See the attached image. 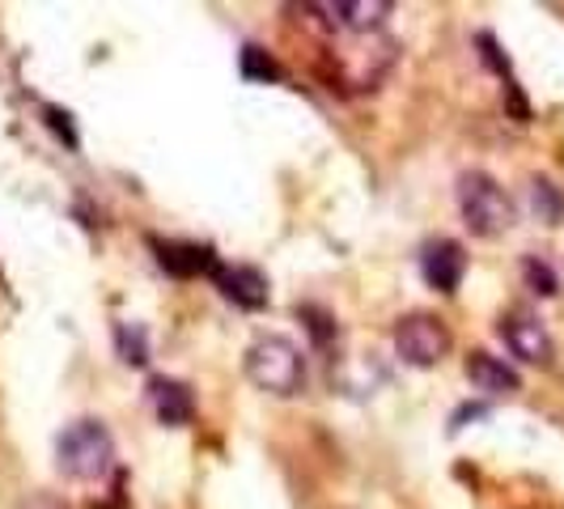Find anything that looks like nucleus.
<instances>
[{"label":"nucleus","instance_id":"1","mask_svg":"<svg viewBox=\"0 0 564 509\" xmlns=\"http://www.w3.org/2000/svg\"><path fill=\"white\" fill-rule=\"evenodd\" d=\"M247 378L268 396H293L306 378L302 348L284 336H259L247 348Z\"/></svg>","mask_w":564,"mask_h":509},{"label":"nucleus","instance_id":"2","mask_svg":"<svg viewBox=\"0 0 564 509\" xmlns=\"http://www.w3.org/2000/svg\"><path fill=\"white\" fill-rule=\"evenodd\" d=\"M458 208L476 238H497L513 221V204H509L506 187L484 170H467L458 178Z\"/></svg>","mask_w":564,"mask_h":509},{"label":"nucleus","instance_id":"3","mask_svg":"<svg viewBox=\"0 0 564 509\" xmlns=\"http://www.w3.org/2000/svg\"><path fill=\"white\" fill-rule=\"evenodd\" d=\"M56 454L59 472H68L73 480H102L111 472L115 442L102 421H77L59 433Z\"/></svg>","mask_w":564,"mask_h":509},{"label":"nucleus","instance_id":"4","mask_svg":"<svg viewBox=\"0 0 564 509\" xmlns=\"http://www.w3.org/2000/svg\"><path fill=\"white\" fill-rule=\"evenodd\" d=\"M451 327L437 318V314H403L395 323V353L416 369L437 366L446 353H451Z\"/></svg>","mask_w":564,"mask_h":509},{"label":"nucleus","instance_id":"5","mask_svg":"<svg viewBox=\"0 0 564 509\" xmlns=\"http://www.w3.org/2000/svg\"><path fill=\"white\" fill-rule=\"evenodd\" d=\"M497 332L506 339V348L518 357V361H527V366H552V357H556V344H552V332L543 327V318L535 311H506L501 314V323H497Z\"/></svg>","mask_w":564,"mask_h":509},{"label":"nucleus","instance_id":"6","mask_svg":"<svg viewBox=\"0 0 564 509\" xmlns=\"http://www.w3.org/2000/svg\"><path fill=\"white\" fill-rule=\"evenodd\" d=\"M149 247L158 254V263L166 268L170 277H178V281H196V277H217L221 272L213 247H199V242H162V238H153Z\"/></svg>","mask_w":564,"mask_h":509},{"label":"nucleus","instance_id":"7","mask_svg":"<svg viewBox=\"0 0 564 509\" xmlns=\"http://www.w3.org/2000/svg\"><path fill=\"white\" fill-rule=\"evenodd\" d=\"M306 9H311V13H323L327 26L357 30V34L378 30L391 13H395L391 0H336V4H306Z\"/></svg>","mask_w":564,"mask_h":509},{"label":"nucleus","instance_id":"8","mask_svg":"<svg viewBox=\"0 0 564 509\" xmlns=\"http://www.w3.org/2000/svg\"><path fill=\"white\" fill-rule=\"evenodd\" d=\"M421 272H424V281H429V289L454 293V289L463 284V272H467V251H463L454 238H437V242L424 247Z\"/></svg>","mask_w":564,"mask_h":509},{"label":"nucleus","instance_id":"9","mask_svg":"<svg viewBox=\"0 0 564 509\" xmlns=\"http://www.w3.org/2000/svg\"><path fill=\"white\" fill-rule=\"evenodd\" d=\"M217 289H221V297L234 302L238 311H263L268 306V277L259 272V268H247V263H234V268H221L217 277Z\"/></svg>","mask_w":564,"mask_h":509},{"label":"nucleus","instance_id":"10","mask_svg":"<svg viewBox=\"0 0 564 509\" xmlns=\"http://www.w3.org/2000/svg\"><path fill=\"white\" fill-rule=\"evenodd\" d=\"M149 399H153V408H158V421L162 424H192L196 416V396H192V387L187 382H178V378H153L149 382Z\"/></svg>","mask_w":564,"mask_h":509},{"label":"nucleus","instance_id":"11","mask_svg":"<svg viewBox=\"0 0 564 509\" xmlns=\"http://www.w3.org/2000/svg\"><path fill=\"white\" fill-rule=\"evenodd\" d=\"M467 378H471V387L484 391V396H509V391H518V369L506 366L492 353H484V348H476L467 357Z\"/></svg>","mask_w":564,"mask_h":509},{"label":"nucleus","instance_id":"12","mask_svg":"<svg viewBox=\"0 0 564 509\" xmlns=\"http://www.w3.org/2000/svg\"><path fill=\"white\" fill-rule=\"evenodd\" d=\"M531 208H535V217L543 226H561V217H564L561 187L547 183V178H535V183H531Z\"/></svg>","mask_w":564,"mask_h":509},{"label":"nucleus","instance_id":"13","mask_svg":"<svg viewBox=\"0 0 564 509\" xmlns=\"http://www.w3.org/2000/svg\"><path fill=\"white\" fill-rule=\"evenodd\" d=\"M115 339H119V353H123L128 366H144V361H149V336H144V327L119 323V327H115Z\"/></svg>","mask_w":564,"mask_h":509},{"label":"nucleus","instance_id":"14","mask_svg":"<svg viewBox=\"0 0 564 509\" xmlns=\"http://www.w3.org/2000/svg\"><path fill=\"white\" fill-rule=\"evenodd\" d=\"M522 277H527V284L535 289L539 297H556V293H561V281H556L552 263H543L539 254H527V259H522Z\"/></svg>","mask_w":564,"mask_h":509},{"label":"nucleus","instance_id":"15","mask_svg":"<svg viewBox=\"0 0 564 509\" xmlns=\"http://www.w3.org/2000/svg\"><path fill=\"white\" fill-rule=\"evenodd\" d=\"M242 77L247 82H276L281 77V64L268 56L263 47H242Z\"/></svg>","mask_w":564,"mask_h":509},{"label":"nucleus","instance_id":"16","mask_svg":"<svg viewBox=\"0 0 564 509\" xmlns=\"http://www.w3.org/2000/svg\"><path fill=\"white\" fill-rule=\"evenodd\" d=\"M297 318L306 323V332H311V339L318 348H327V344L336 339V318L327 311H318V306H297Z\"/></svg>","mask_w":564,"mask_h":509},{"label":"nucleus","instance_id":"17","mask_svg":"<svg viewBox=\"0 0 564 509\" xmlns=\"http://www.w3.org/2000/svg\"><path fill=\"white\" fill-rule=\"evenodd\" d=\"M43 119H47V128H52L68 149H77V144H82L77 141V128H73V115L68 111H59V107H43Z\"/></svg>","mask_w":564,"mask_h":509},{"label":"nucleus","instance_id":"18","mask_svg":"<svg viewBox=\"0 0 564 509\" xmlns=\"http://www.w3.org/2000/svg\"><path fill=\"white\" fill-rule=\"evenodd\" d=\"M476 43H480V56H484V64H488V68H492V73H501V77H506V82H509V59L501 56V47H497V39H492V34H480V39H476Z\"/></svg>","mask_w":564,"mask_h":509},{"label":"nucleus","instance_id":"19","mask_svg":"<svg viewBox=\"0 0 564 509\" xmlns=\"http://www.w3.org/2000/svg\"><path fill=\"white\" fill-rule=\"evenodd\" d=\"M506 102H509V115L518 119V123H527L531 119V107H527V98H522V89L513 82H506Z\"/></svg>","mask_w":564,"mask_h":509},{"label":"nucleus","instance_id":"20","mask_svg":"<svg viewBox=\"0 0 564 509\" xmlns=\"http://www.w3.org/2000/svg\"><path fill=\"white\" fill-rule=\"evenodd\" d=\"M22 509H68V506H64L59 497H47V492H39V497H30Z\"/></svg>","mask_w":564,"mask_h":509}]
</instances>
